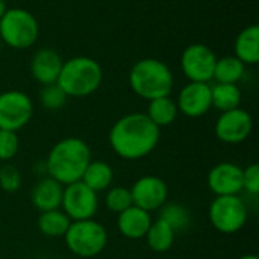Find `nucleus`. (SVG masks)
Listing matches in <instances>:
<instances>
[{"mask_svg":"<svg viewBox=\"0 0 259 259\" xmlns=\"http://www.w3.org/2000/svg\"><path fill=\"white\" fill-rule=\"evenodd\" d=\"M208 215L214 229L225 235L241 231L249 219L247 206L238 196H217L209 205Z\"/></svg>","mask_w":259,"mask_h":259,"instance_id":"obj_7","label":"nucleus"},{"mask_svg":"<svg viewBox=\"0 0 259 259\" xmlns=\"http://www.w3.org/2000/svg\"><path fill=\"white\" fill-rule=\"evenodd\" d=\"M21 187V175L12 164H3L0 167V188L6 193H15Z\"/></svg>","mask_w":259,"mask_h":259,"instance_id":"obj_28","label":"nucleus"},{"mask_svg":"<svg viewBox=\"0 0 259 259\" xmlns=\"http://www.w3.org/2000/svg\"><path fill=\"white\" fill-rule=\"evenodd\" d=\"M103 79L100 64L88 56H76L62 64L58 85L67 97H87L97 91Z\"/></svg>","mask_w":259,"mask_h":259,"instance_id":"obj_4","label":"nucleus"},{"mask_svg":"<svg viewBox=\"0 0 259 259\" xmlns=\"http://www.w3.org/2000/svg\"><path fill=\"white\" fill-rule=\"evenodd\" d=\"M32 114V100L23 91L11 90L0 94V129L17 132L30 121Z\"/></svg>","mask_w":259,"mask_h":259,"instance_id":"obj_9","label":"nucleus"},{"mask_svg":"<svg viewBox=\"0 0 259 259\" xmlns=\"http://www.w3.org/2000/svg\"><path fill=\"white\" fill-rule=\"evenodd\" d=\"M62 194H64V185L47 176L35 184L30 194V200L35 209H38L39 212H46L61 208Z\"/></svg>","mask_w":259,"mask_h":259,"instance_id":"obj_17","label":"nucleus"},{"mask_svg":"<svg viewBox=\"0 0 259 259\" xmlns=\"http://www.w3.org/2000/svg\"><path fill=\"white\" fill-rule=\"evenodd\" d=\"M0 47H2V41H0Z\"/></svg>","mask_w":259,"mask_h":259,"instance_id":"obj_34","label":"nucleus"},{"mask_svg":"<svg viewBox=\"0 0 259 259\" xmlns=\"http://www.w3.org/2000/svg\"><path fill=\"white\" fill-rule=\"evenodd\" d=\"M244 65H255L259 62V27L247 26L235 39V55Z\"/></svg>","mask_w":259,"mask_h":259,"instance_id":"obj_18","label":"nucleus"},{"mask_svg":"<svg viewBox=\"0 0 259 259\" xmlns=\"http://www.w3.org/2000/svg\"><path fill=\"white\" fill-rule=\"evenodd\" d=\"M105 205L108 211L120 214L129 206H132V196L131 190L124 187H111L108 188V193L105 196Z\"/></svg>","mask_w":259,"mask_h":259,"instance_id":"obj_26","label":"nucleus"},{"mask_svg":"<svg viewBox=\"0 0 259 259\" xmlns=\"http://www.w3.org/2000/svg\"><path fill=\"white\" fill-rule=\"evenodd\" d=\"M39 100L42 103V106L49 111H56V109H61L67 100V96L65 93L59 88L58 83H53V85H46L42 90H41V94H39Z\"/></svg>","mask_w":259,"mask_h":259,"instance_id":"obj_27","label":"nucleus"},{"mask_svg":"<svg viewBox=\"0 0 259 259\" xmlns=\"http://www.w3.org/2000/svg\"><path fill=\"white\" fill-rule=\"evenodd\" d=\"M246 65L237 56H225L217 59L212 79L217 83H237L244 74Z\"/></svg>","mask_w":259,"mask_h":259,"instance_id":"obj_24","label":"nucleus"},{"mask_svg":"<svg viewBox=\"0 0 259 259\" xmlns=\"http://www.w3.org/2000/svg\"><path fill=\"white\" fill-rule=\"evenodd\" d=\"M211 103L220 112L240 108L241 91L237 83H215L211 87Z\"/></svg>","mask_w":259,"mask_h":259,"instance_id":"obj_20","label":"nucleus"},{"mask_svg":"<svg viewBox=\"0 0 259 259\" xmlns=\"http://www.w3.org/2000/svg\"><path fill=\"white\" fill-rule=\"evenodd\" d=\"M243 190L252 196L259 194V167L258 164H250L243 170Z\"/></svg>","mask_w":259,"mask_h":259,"instance_id":"obj_30","label":"nucleus"},{"mask_svg":"<svg viewBox=\"0 0 259 259\" xmlns=\"http://www.w3.org/2000/svg\"><path fill=\"white\" fill-rule=\"evenodd\" d=\"M3 2H5V0H3Z\"/></svg>","mask_w":259,"mask_h":259,"instance_id":"obj_35","label":"nucleus"},{"mask_svg":"<svg viewBox=\"0 0 259 259\" xmlns=\"http://www.w3.org/2000/svg\"><path fill=\"white\" fill-rule=\"evenodd\" d=\"M161 129L143 112H132L120 120L109 131V144L123 159L137 161L150 155L158 146Z\"/></svg>","mask_w":259,"mask_h":259,"instance_id":"obj_1","label":"nucleus"},{"mask_svg":"<svg viewBox=\"0 0 259 259\" xmlns=\"http://www.w3.org/2000/svg\"><path fill=\"white\" fill-rule=\"evenodd\" d=\"M62 58L59 56L58 52L49 47H42L35 52L30 61V71L33 79L41 83L42 87L46 85H53L58 82L61 68H62Z\"/></svg>","mask_w":259,"mask_h":259,"instance_id":"obj_15","label":"nucleus"},{"mask_svg":"<svg viewBox=\"0 0 259 259\" xmlns=\"http://www.w3.org/2000/svg\"><path fill=\"white\" fill-rule=\"evenodd\" d=\"M18 137L17 132L0 129V161H11L18 152Z\"/></svg>","mask_w":259,"mask_h":259,"instance_id":"obj_29","label":"nucleus"},{"mask_svg":"<svg viewBox=\"0 0 259 259\" xmlns=\"http://www.w3.org/2000/svg\"><path fill=\"white\" fill-rule=\"evenodd\" d=\"M132 205L147 212L158 211L167 203L168 187L158 176H143L131 188Z\"/></svg>","mask_w":259,"mask_h":259,"instance_id":"obj_12","label":"nucleus"},{"mask_svg":"<svg viewBox=\"0 0 259 259\" xmlns=\"http://www.w3.org/2000/svg\"><path fill=\"white\" fill-rule=\"evenodd\" d=\"M53 259H64V258H53Z\"/></svg>","mask_w":259,"mask_h":259,"instance_id":"obj_33","label":"nucleus"},{"mask_svg":"<svg viewBox=\"0 0 259 259\" xmlns=\"http://www.w3.org/2000/svg\"><path fill=\"white\" fill-rule=\"evenodd\" d=\"M159 219L164 220L175 232L187 229L191 223L190 211L181 203H165L159 211Z\"/></svg>","mask_w":259,"mask_h":259,"instance_id":"obj_25","label":"nucleus"},{"mask_svg":"<svg viewBox=\"0 0 259 259\" xmlns=\"http://www.w3.org/2000/svg\"><path fill=\"white\" fill-rule=\"evenodd\" d=\"M175 237H176V232L161 219H158L156 222H152L146 234L149 247L156 253H164L170 250L171 246L175 244Z\"/></svg>","mask_w":259,"mask_h":259,"instance_id":"obj_23","label":"nucleus"},{"mask_svg":"<svg viewBox=\"0 0 259 259\" xmlns=\"http://www.w3.org/2000/svg\"><path fill=\"white\" fill-rule=\"evenodd\" d=\"M152 225V215L150 212L138 208V206H129L123 212L118 214L117 228L120 234L124 238L129 240H141L146 238V234Z\"/></svg>","mask_w":259,"mask_h":259,"instance_id":"obj_16","label":"nucleus"},{"mask_svg":"<svg viewBox=\"0 0 259 259\" xmlns=\"http://www.w3.org/2000/svg\"><path fill=\"white\" fill-rule=\"evenodd\" d=\"M39 27L35 17L21 8L6 9L0 18V41L12 49H27L38 39Z\"/></svg>","mask_w":259,"mask_h":259,"instance_id":"obj_5","label":"nucleus"},{"mask_svg":"<svg viewBox=\"0 0 259 259\" xmlns=\"http://www.w3.org/2000/svg\"><path fill=\"white\" fill-rule=\"evenodd\" d=\"M61 208L71 222L91 220L99 208L97 193L88 188L82 181L65 185Z\"/></svg>","mask_w":259,"mask_h":259,"instance_id":"obj_8","label":"nucleus"},{"mask_svg":"<svg viewBox=\"0 0 259 259\" xmlns=\"http://www.w3.org/2000/svg\"><path fill=\"white\" fill-rule=\"evenodd\" d=\"M252 129V115L241 108L222 112L215 121V137L226 144H240L246 141Z\"/></svg>","mask_w":259,"mask_h":259,"instance_id":"obj_11","label":"nucleus"},{"mask_svg":"<svg viewBox=\"0 0 259 259\" xmlns=\"http://www.w3.org/2000/svg\"><path fill=\"white\" fill-rule=\"evenodd\" d=\"M217 56L205 44L188 46L181 56V68L190 82L208 83L214 76Z\"/></svg>","mask_w":259,"mask_h":259,"instance_id":"obj_10","label":"nucleus"},{"mask_svg":"<svg viewBox=\"0 0 259 259\" xmlns=\"http://www.w3.org/2000/svg\"><path fill=\"white\" fill-rule=\"evenodd\" d=\"M238 259H259L258 255H255V253H247V255H243L241 258Z\"/></svg>","mask_w":259,"mask_h":259,"instance_id":"obj_31","label":"nucleus"},{"mask_svg":"<svg viewBox=\"0 0 259 259\" xmlns=\"http://www.w3.org/2000/svg\"><path fill=\"white\" fill-rule=\"evenodd\" d=\"M70 225H71V220L61 209L46 211V212H41L38 217V229L41 231L42 235L50 237V238L64 237Z\"/></svg>","mask_w":259,"mask_h":259,"instance_id":"obj_22","label":"nucleus"},{"mask_svg":"<svg viewBox=\"0 0 259 259\" xmlns=\"http://www.w3.org/2000/svg\"><path fill=\"white\" fill-rule=\"evenodd\" d=\"M129 83L137 96L150 102L170 96L175 80L167 64L156 58H144L131 68Z\"/></svg>","mask_w":259,"mask_h":259,"instance_id":"obj_3","label":"nucleus"},{"mask_svg":"<svg viewBox=\"0 0 259 259\" xmlns=\"http://www.w3.org/2000/svg\"><path fill=\"white\" fill-rule=\"evenodd\" d=\"M178 111L187 117L197 118L205 115L211 108V85L205 82H190L187 83L176 102Z\"/></svg>","mask_w":259,"mask_h":259,"instance_id":"obj_13","label":"nucleus"},{"mask_svg":"<svg viewBox=\"0 0 259 259\" xmlns=\"http://www.w3.org/2000/svg\"><path fill=\"white\" fill-rule=\"evenodd\" d=\"M5 11H6V5H5V2H3V0H0V18L3 17Z\"/></svg>","mask_w":259,"mask_h":259,"instance_id":"obj_32","label":"nucleus"},{"mask_svg":"<svg viewBox=\"0 0 259 259\" xmlns=\"http://www.w3.org/2000/svg\"><path fill=\"white\" fill-rule=\"evenodd\" d=\"M44 162L47 176L65 187L82 179L91 162V150L83 140L68 137L52 147Z\"/></svg>","mask_w":259,"mask_h":259,"instance_id":"obj_2","label":"nucleus"},{"mask_svg":"<svg viewBox=\"0 0 259 259\" xmlns=\"http://www.w3.org/2000/svg\"><path fill=\"white\" fill-rule=\"evenodd\" d=\"M65 244L68 250L79 258H94L106 247L108 232L96 220L71 222L67 229Z\"/></svg>","mask_w":259,"mask_h":259,"instance_id":"obj_6","label":"nucleus"},{"mask_svg":"<svg viewBox=\"0 0 259 259\" xmlns=\"http://www.w3.org/2000/svg\"><path fill=\"white\" fill-rule=\"evenodd\" d=\"M178 112L179 111H178L176 102L171 100L170 96H167V97H159V99L150 100L146 115L161 129V127L171 124L176 120Z\"/></svg>","mask_w":259,"mask_h":259,"instance_id":"obj_21","label":"nucleus"},{"mask_svg":"<svg viewBox=\"0 0 259 259\" xmlns=\"http://www.w3.org/2000/svg\"><path fill=\"white\" fill-rule=\"evenodd\" d=\"M80 181L96 193L105 191V190L111 188V185H112L114 170L105 161H91L88 164V167L85 168Z\"/></svg>","mask_w":259,"mask_h":259,"instance_id":"obj_19","label":"nucleus"},{"mask_svg":"<svg viewBox=\"0 0 259 259\" xmlns=\"http://www.w3.org/2000/svg\"><path fill=\"white\" fill-rule=\"evenodd\" d=\"M208 188L217 196H238L243 191V168L234 162H220L208 173Z\"/></svg>","mask_w":259,"mask_h":259,"instance_id":"obj_14","label":"nucleus"}]
</instances>
